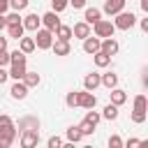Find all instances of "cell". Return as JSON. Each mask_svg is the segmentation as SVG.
<instances>
[{
	"instance_id": "6da1fadb",
	"label": "cell",
	"mask_w": 148,
	"mask_h": 148,
	"mask_svg": "<svg viewBox=\"0 0 148 148\" xmlns=\"http://www.w3.org/2000/svg\"><path fill=\"white\" fill-rule=\"evenodd\" d=\"M146 118H148V99L143 92H139L134 97V106H132V123L141 125V123H146Z\"/></svg>"
},
{
	"instance_id": "7a4b0ae2",
	"label": "cell",
	"mask_w": 148,
	"mask_h": 148,
	"mask_svg": "<svg viewBox=\"0 0 148 148\" xmlns=\"http://www.w3.org/2000/svg\"><path fill=\"white\" fill-rule=\"evenodd\" d=\"M32 39H35V46H37V49L46 51V49H51V44H53V32L46 30V28H37Z\"/></svg>"
},
{
	"instance_id": "3957f363",
	"label": "cell",
	"mask_w": 148,
	"mask_h": 148,
	"mask_svg": "<svg viewBox=\"0 0 148 148\" xmlns=\"http://www.w3.org/2000/svg\"><path fill=\"white\" fill-rule=\"evenodd\" d=\"M136 23V16L132 14V12H118L116 14V18H113V25H116V30H130L132 25Z\"/></svg>"
},
{
	"instance_id": "277c9868",
	"label": "cell",
	"mask_w": 148,
	"mask_h": 148,
	"mask_svg": "<svg viewBox=\"0 0 148 148\" xmlns=\"http://www.w3.org/2000/svg\"><path fill=\"white\" fill-rule=\"evenodd\" d=\"M92 32H95V37H99V39H104V37H113V32H116V25H113V21L99 18V21L92 25Z\"/></svg>"
},
{
	"instance_id": "5b68a950",
	"label": "cell",
	"mask_w": 148,
	"mask_h": 148,
	"mask_svg": "<svg viewBox=\"0 0 148 148\" xmlns=\"http://www.w3.org/2000/svg\"><path fill=\"white\" fill-rule=\"evenodd\" d=\"M95 104H97V97L92 95V90H76V106H81V109H95Z\"/></svg>"
},
{
	"instance_id": "8992f818",
	"label": "cell",
	"mask_w": 148,
	"mask_h": 148,
	"mask_svg": "<svg viewBox=\"0 0 148 148\" xmlns=\"http://www.w3.org/2000/svg\"><path fill=\"white\" fill-rule=\"evenodd\" d=\"M39 143V130H23L21 134V146L23 148H35Z\"/></svg>"
},
{
	"instance_id": "52a82bcc",
	"label": "cell",
	"mask_w": 148,
	"mask_h": 148,
	"mask_svg": "<svg viewBox=\"0 0 148 148\" xmlns=\"http://www.w3.org/2000/svg\"><path fill=\"white\" fill-rule=\"evenodd\" d=\"M16 134H18L16 125L14 127H7V130H0V148H9L14 143V139H16Z\"/></svg>"
},
{
	"instance_id": "ba28073f",
	"label": "cell",
	"mask_w": 148,
	"mask_h": 148,
	"mask_svg": "<svg viewBox=\"0 0 148 148\" xmlns=\"http://www.w3.org/2000/svg\"><path fill=\"white\" fill-rule=\"evenodd\" d=\"M88 35H92V30H90V25H88L86 21H79V23L72 25V37H76V39H86Z\"/></svg>"
},
{
	"instance_id": "9c48e42d",
	"label": "cell",
	"mask_w": 148,
	"mask_h": 148,
	"mask_svg": "<svg viewBox=\"0 0 148 148\" xmlns=\"http://www.w3.org/2000/svg\"><path fill=\"white\" fill-rule=\"evenodd\" d=\"M99 51H104L106 56H116V53L120 51V44H118L113 37H104L102 44H99Z\"/></svg>"
},
{
	"instance_id": "30bf717a",
	"label": "cell",
	"mask_w": 148,
	"mask_h": 148,
	"mask_svg": "<svg viewBox=\"0 0 148 148\" xmlns=\"http://www.w3.org/2000/svg\"><path fill=\"white\" fill-rule=\"evenodd\" d=\"M125 2H127V0H104V14L116 16L118 12L125 9Z\"/></svg>"
},
{
	"instance_id": "8fae6325",
	"label": "cell",
	"mask_w": 148,
	"mask_h": 148,
	"mask_svg": "<svg viewBox=\"0 0 148 148\" xmlns=\"http://www.w3.org/2000/svg\"><path fill=\"white\" fill-rule=\"evenodd\" d=\"M21 23H23V28H25V30L35 32L37 28H42V16H37V14H28V16H23V18H21Z\"/></svg>"
},
{
	"instance_id": "7c38bea8",
	"label": "cell",
	"mask_w": 148,
	"mask_h": 148,
	"mask_svg": "<svg viewBox=\"0 0 148 148\" xmlns=\"http://www.w3.org/2000/svg\"><path fill=\"white\" fill-rule=\"evenodd\" d=\"M42 25H44L46 30H51V32H53V30L60 25V18H58V14H56L53 9H51V12H46V14L42 16Z\"/></svg>"
},
{
	"instance_id": "4fadbf2b",
	"label": "cell",
	"mask_w": 148,
	"mask_h": 148,
	"mask_svg": "<svg viewBox=\"0 0 148 148\" xmlns=\"http://www.w3.org/2000/svg\"><path fill=\"white\" fill-rule=\"evenodd\" d=\"M99 44H102V39H99V37L88 35V37L83 39V51H86L88 56H92V53H97V51H99Z\"/></svg>"
},
{
	"instance_id": "5bb4252c",
	"label": "cell",
	"mask_w": 148,
	"mask_h": 148,
	"mask_svg": "<svg viewBox=\"0 0 148 148\" xmlns=\"http://www.w3.org/2000/svg\"><path fill=\"white\" fill-rule=\"evenodd\" d=\"M28 90H30V88H28L23 81H16V83L9 88V92H12L14 99H25V97H28Z\"/></svg>"
},
{
	"instance_id": "9a60e30c",
	"label": "cell",
	"mask_w": 148,
	"mask_h": 148,
	"mask_svg": "<svg viewBox=\"0 0 148 148\" xmlns=\"http://www.w3.org/2000/svg\"><path fill=\"white\" fill-rule=\"evenodd\" d=\"M51 51H53L56 56H69L72 46H69V42H65V39H56V42L51 44Z\"/></svg>"
},
{
	"instance_id": "2e32d148",
	"label": "cell",
	"mask_w": 148,
	"mask_h": 148,
	"mask_svg": "<svg viewBox=\"0 0 148 148\" xmlns=\"http://www.w3.org/2000/svg\"><path fill=\"white\" fill-rule=\"evenodd\" d=\"M25 72H28V67H25V62H9V76H12V79H16V81H21Z\"/></svg>"
},
{
	"instance_id": "e0dca14e",
	"label": "cell",
	"mask_w": 148,
	"mask_h": 148,
	"mask_svg": "<svg viewBox=\"0 0 148 148\" xmlns=\"http://www.w3.org/2000/svg\"><path fill=\"white\" fill-rule=\"evenodd\" d=\"M109 95H111V104H116V106H123V104L127 102V92H125L123 88H118V86H116V88H111V92H109Z\"/></svg>"
},
{
	"instance_id": "ac0fdd59",
	"label": "cell",
	"mask_w": 148,
	"mask_h": 148,
	"mask_svg": "<svg viewBox=\"0 0 148 148\" xmlns=\"http://www.w3.org/2000/svg\"><path fill=\"white\" fill-rule=\"evenodd\" d=\"M99 18H102V9H97V7H88L86 14H83V21H86L88 25H95Z\"/></svg>"
},
{
	"instance_id": "d6986e66",
	"label": "cell",
	"mask_w": 148,
	"mask_h": 148,
	"mask_svg": "<svg viewBox=\"0 0 148 148\" xmlns=\"http://www.w3.org/2000/svg\"><path fill=\"white\" fill-rule=\"evenodd\" d=\"M99 86H102V81H99V74H97V72L86 74V79H83V88H86V90H95V88H99Z\"/></svg>"
},
{
	"instance_id": "ffe728a7",
	"label": "cell",
	"mask_w": 148,
	"mask_h": 148,
	"mask_svg": "<svg viewBox=\"0 0 148 148\" xmlns=\"http://www.w3.org/2000/svg\"><path fill=\"white\" fill-rule=\"evenodd\" d=\"M65 139H67V143H79V141L83 139V134H81L79 125H72V127H67V132H65Z\"/></svg>"
},
{
	"instance_id": "44dd1931",
	"label": "cell",
	"mask_w": 148,
	"mask_h": 148,
	"mask_svg": "<svg viewBox=\"0 0 148 148\" xmlns=\"http://www.w3.org/2000/svg\"><path fill=\"white\" fill-rule=\"evenodd\" d=\"M99 81H102V86L104 88H116L118 86V74H113V72H106V74H99Z\"/></svg>"
},
{
	"instance_id": "7402d4cb",
	"label": "cell",
	"mask_w": 148,
	"mask_h": 148,
	"mask_svg": "<svg viewBox=\"0 0 148 148\" xmlns=\"http://www.w3.org/2000/svg\"><path fill=\"white\" fill-rule=\"evenodd\" d=\"M18 130H21V132H23V130H39V120L32 118V116H25V118L18 120Z\"/></svg>"
},
{
	"instance_id": "603a6c76",
	"label": "cell",
	"mask_w": 148,
	"mask_h": 148,
	"mask_svg": "<svg viewBox=\"0 0 148 148\" xmlns=\"http://www.w3.org/2000/svg\"><path fill=\"white\" fill-rule=\"evenodd\" d=\"M23 32H25V28H23L21 21H18V23H7V35H9V37L18 39V37H23Z\"/></svg>"
},
{
	"instance_id": "cb8c5ba5",
	"label": "cell",
	"mask_w": 148,
	"mask_h": 148,
	"mask_svg": "<svg viewBox=\"0 0 148 148\" xmlns=\"http://www.w3.org/2000/svg\"><path fill=\"white\" fill-rule=\"evenodd\" d=\"M18 49L28 56V53H32L37 46H35V39H32V37H18Z\"/></svg>"
},
{
	"instance_id": "d4e9b609",
	"label": "cell",
	"mask_w": 148,
	"mask_h": 148,
	"mask_svg": "<svg viewBox=\"0 0 148 148\" xmlns=\"http://www.w3.org/2000/svg\"><path fill=\"white\" fill-rule=\"evenodd\" d=\"M53 35H56L58 39H65V42H69V39H72V25H62V23H60V25L53 30Z\"/></svg>"
},
{
	"instance_id": "484cf974",
	"label": "cell",
	"mask_w": 148,
	"mask_h": 148,
	"mask_svg": "<svg viewBox=\"0 0 148 148\" xmlns=\"http://www.w3.org/2000/svg\"><path fill=\"white\" fill-rule=\"evenodd\" d=\"M92 60H95V65H97V67H109V65H111V56H106L104 51L92 53Z\"/></svg>"
},
{
	"instance_id": "4316f807",
	"label": "cell",
	"mask_w": 148,
	"mask_h": 148,
	"mask_svg": "<svg viewBox=\"0 0 148 148\" xmlns=\"http://www.w3.org/2000/svg\"><path fill=\"white\" fill-rule=\"evenodd\" d=\"M21 81H23L28 88H35V86H39V81H42V79H39V74H37V72H25Z\"/></svg>"
},
{
	"instance_id": "83f0119b",
	"label": "cell",
	"mask_w": 148,
	"mask_h": 148,
	"mask_svg": "<svg viewBox=\"0 0 148 148\" xmlns=\"http://www.w3.org/2000/svg\"><path fill=\"white\" fill-rule=\"evenodd\" d=\"M102 118H106V120H116V118H118V106L109 102V104L104 106V111H102Z\"/></svg>"
},
{
	"instance_id": "f1b7e54d",
	"label": "cell",
	"mask_w": 148,
	"mask_h": 148,
	"mask_svg": "<svg viewBox=\"0 0 148 148\" xmlns=\"http://www.w3.org/2000/svg\"><path fill=\"white\" fill-rule=\"evenodd\" d=\"M83 120H86L88 125H92V127H97V123L102 120V113H97V111H92V109H88V113L83 116Z\"/></svg>"
},
{
	"instance_id": "f546056e",
	"label": "cell",
	"mask_w": 148,
	"mask_h": 148,
	"mask_svg": "<svg viewBox=\"0 0 148 148\" xmlns=\"http://www.w3.org/2000/svg\"><path fill=\"white\" fill-rule=\"evenodd\" d=\"M28 60V56L21 51V49H16V51H9V62H25Z\"/></svg>"
},
{
	"instance_id": "4dcf8cb0",
	"label": "cell",
	"mask_w": 148,
	"mask_h": 148,
	"mask_svg": "<svg viewBox=\"0 0 148 148\" xmlns=\"http://www.w3.org/2000/svg\"><path fill=\"white\" fill-rule=\"evenodd\" d=\"M69 7V0H51V9L56 12V14H60V12H65Z\"/></svg>"
},
{
	"instance_id": "1f68e13d",
	"label": "cell",
	"mask_w": 148,
	"mask_h": 148,
	"mask_svg": "<svg viewBox=\"0 0 148 148\" xmlns=\"http://www.w3.org/2000/svg\"><path fill=\"white\" fill-rule=\"evenodd\" d=\"M28 2H30V0H9V7H12L14 12H23V9L28 7Z\"/></svg>"
},
{
	"instance_id": "d6a6232c",
	"label": "cell",
	"mask_w": 148,
	"mask_h": 148,
	"mask_svg": "<svg viewBox=\"0 0 148 148\" xmlns=\"http://www.w3.org/2000/svg\"><path fill=\"white\" fill-rule=\"evenodd\" d=\"M79 130H81V134H83V136H90V134L95 132V127H92V125H88L86 120H81V125H79Z\"/></svg>"
},
{
	"instance_id": "836d02e7",
	"label": "cell",
	"mask_w": 148,
	"mask_h": 148,
	"mask_svg": "<svg viewBox=\"0 0 148 148\" xmlns=\"http://www.w3.org/2000/svg\"><path fill=\"white\" fill-rule=\"evenodd\" d=\"M7 127H14V120H12L7 113H2V116H0V130H7Z\"/></svg>"
},
{
	"instance_id": "e575fe53",
	"label": "cell",
	"mask_w": 148,
	"mask_h": 148,
	"mask_svg": "<svg viewBox=\"0 0 148 148\" xmlns=\"http://www.w3.org/2000/svg\"><path fill=\"white\" fill-rule=\"evenodd\" d=\"M65 104H67L69 109H74V106H76V90L67 92V97H65Z\"/></svg>"
},
{
	"instance_id": "d590c367",
	"label": "cell",
	"mask_w": 148,
	"mask_h": 148,
	"mask_svg": "<svg viewBox=\"0 0 148 148\" xmlns=\"http://www.w3.org/2000/svg\"><path fill=\"white\" fill-rule=\"evenodd\" d=\"M109 148H123V139H120L118 134L109 136Z\"/></svg>"
},
{
	"instance_id": "8d00e7d4",
	"label": "cell",
	"mask_w": 148,
	"mask_h": 148,
	"mask_svg": "<svg viewBox=\"0 0 148 148\" xmlns=\"http://www.w3.org/2000/svg\"><path fill=\"white\" fill-rule=\"evenodd\" d=\"M46 146H49V148H60V146H62V139H60V136H51V139L46 141Z\"/></svg>"
},
{
	"instance_id": "74e56055",
	"label": "cell",
	"mask_w": 148,
	"mask_h": 148,
	"mask_svg": "<svg viewBox=\"0 0 148 148\" xmlns=\"http://www.w3.org/2000/svg\"><path fill=\"white\" fill-rule=\"evenodd\" d=\"M7 65H9V51L2 49L0 51V67H7Z\"/></svg>"
},
{
	"instance_id": "f35d334b",
	"label": "cell",
	"mask_w": 148,
	"mask_h": 148,
	"mask_svg": "<svg viewBox=\"0 0 148 148\" xmlns=\"http://www.w3.org/2000/svg\"><path fill=\"white\" fill-rule=\"evenodd\" d=\"M5 21H7V23H18V21H21V14H18V12H12V14L5 16Z\"/></svg>"
},
{
	"instance_id": "ab89813d",
	"label": "cell",
	"mask_w": 148,
	"mask_h": 148,
	"mask_svg": "<svg viewBox=\"0 0 148 148\" xmlns=\"http://www.w3.org/2000/svg\"><path fill=\"white\" fill-rule=\"evenodd\" d=\"M141 143H143L141 139H127V143H125V146H127V148H134V146H141Z\"/></svg>"
},
{
	"instance_id": "60d3db41",
	"label": "cell",
	"mask_w": 148,
	"mask_h": 148,
	"mask_svg": "<svg viewBox=\"0 0 148 148\" xmlns=\"http://www.w3.org/2000/svg\"><path fill=\"white\" fill-rule=\"evenodd\" d=\"M7 79H9V72H7L5 67H0V86H2V83H5Z\"/></svg>"
},
{
	"instance_id": "b9f144b4",
	"label": "cell",
	"mask_w": 148,
	"mask_h": 148,
	"mask_svg": "<svg viewBox=\"0 0 148 148\" xmlns=\"http://www.w3.org/2000/svg\"><path fill=\"white\" fill-rule=\"evenodd\" d=\"M69 5L74 9H81V7H86V0H69Z\"/></svg>"
},
{
	"instance_id": "7bdbcfd3",
	"label": "cell",
	"mask_w": 148,
	"mask_h": 148,
	"mask_svg": "<svg viewBox=\"0 0 148 148\" xmlns=\"http://www.w3.org/2000/svg\"><path fill=\"white\" fill-rule=\"evenodd\" d=\"M9 9V0H0V14H5Z\"/></svg>"
},
{
	"instance_id": "ee69618b",
	"label": "cell",
	"mask_w": 148,
	"mask_h": 148,
	"mask_svg": "<svg viewBox=\"0 0 148 148\" xmlns=\"http://www.w3.org/2000/svg\"><path fill=\"white\" fill-rule=\"evenodd\" d=\"M7 28V21H5V14H0V32Z\"/></svg>"
},
{
	"instance_id": "f6af8a7d",
	"label": "cell",
	"mask_w": 148,
	"mask_h": 148,
	"mask_svg": "<svg viewBox=\"0 0 148 148\" xmlns=\"http://www.w3.org/2000/svg\"><path fill=\"white\" fill-rule=\"evenodd\" d=\"M141 30L148 32V18H141Z\"/></svg>"
},
{
	"instance_id": "bcb514c9",
	"label": "cell",
	"mask_w": 148,
	"mask_h": 148,
	"mask_svg": "<svg viewBox=\"0 0 148 148\" xmlns=\"http://www.w3.org/2000/svg\"><path fill=\"white\" fill-rule=\"evenodd\" d=\"M2 49H7V37L0 35V51H2Z\"/></svg>"
},
{
	"instance_id": "7dc6e473",
	"label": "cell",
	"mask_w": 148,
	"mask_h": 148,
	"mask_svg": "<svg viewBox=\"0 0 148 148\" xmlns=\"http://www.w3.org/2000/svg\"><path fill=\"white\" fill-rule=\"evenodd\" d=\"M141 9H143V12H148V0H141Z\"/></svg>"
},
{
	"instance_id": "c3c4849f",
	"label": "cell",
	"mask_w": 148,
	"mask_h": 148,
	"mask_svg": "<svg viewBox=\"0 0 148 148\" xmlns=\"http://www.w3.org/2000/svg\"><path fill=\"white\" fill-rule=\"evenodd\" d=\"M0 97H2V92H0Z\"/></svg>"
}]
</instances>
